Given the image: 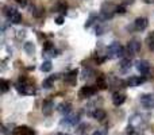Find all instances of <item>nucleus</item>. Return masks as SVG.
I'll return each instance as SVG.
<instances>
[{
  "mask_svg": "<svg viewBox=\"0 0 154 135\" xmlns=\"http://www.w3.org/2000/svg\"><path fill=\"white\" fill-rule=\"evenodd\" d=\"M93 135H101V133H99V131H96V133H93Z\"/></svg>",
  "mask_w": 154,
  "mask_h": 135,
  "instance_id": "nucleus-26",
  "label": "nucleus"
},
{
  "mask_svg": "<svg viewBox=\"0 0 154 135\" xmlns=\"http://www.w3.org/2000/svg\"><path fill=\"white\" fill-rule=\"evenodd\" d=\"M145 80L143 78H138V77H133V78H130L127 81V85H130V87H137L138 84H141V82H143Z\"/></svg>",
  "mask_w": 154,
  "mask_h": 135,
  "instance_id": "nucleus-15",
  "label": "nucleus"
},
{
  "mask_svg": "<svg viewBox=\"0 0 154 135\" xmlns=\"http://www.w3.org/2000/svg\"><path fill=\"white\" fill-rule=\"evenodd\" d=\"M70 108H72V106H70L69 103H62L58 106V111L62 112V114H69Z\"/></svg>",
  "mask_w": 154,
  "mask_h": 135,
  "instance_id": "nucleus-14",
  "label": "nucleus"
},
{
  "mask_svg": "<svg viewBox=\"0 0 154 135\" xmlns=\"http://www.w3.org/2000/svg\"><path fill=\"white\" fill-rule=\"evenodd\" d=\"M146 3H154V0H145Z\"/></svg>",
  "mask_w": 154,
  "mask_h": 135,
  "instance_id": "nucleus-27",
  "label": "nucleus"
},
{
  "mask_svg": "<svg viewBox=\"0 0 154 135\" xmlns=\"http://www.w3.org/2000/svg\"><path fill=\"white\" fill-rule=\"evenodd\" d=\"M16 134L18 135H35L34 130L30 127H26V126H22V127L16 128Z\"/></svg>",
  "mask_w": 154,
  "mask_h": 135,
  "instance_id": "nucleus-10",
  "label": "nucleus"
},
{
  "mask_svg": "<svg viewBox=\"0 0 154 135\" xmlns=\"http://www.w3.org/2000/svg\"><path fill=\"white\" fill-rule=\"evenodd\" d=\"M41 69H42V72H50L51 70V62L50 61H45L42 64V66H41Z\"/></svg>",
  "mask_w": 154,
  "mask_h": 135,
  "instance_id": "nucleus-18",
  "label": "nucleus"
},
{
  "mask_svg": "<svg viewBox=\"0 0 154 135\" xmlns=\"http://www.w3.org/2000/svg\"><path fill=\"white\" fill-rule=\"evenodd\" d=\"M0 85H2V92H7V91L10 89V82H8L7 80H2Z\"/></svg>",
  "mask_w": 154,
  "mask_h": 135,
  "instance_id": "nucleus-17",
  "label": "nucleus"
},
{
  "mask_svg": "<svg viewBox=\"0 0 154 135\" xmlns=\"http://www.w3.org/2000/svg\"><path fill=\"white\" fill-rule=\"evenodd\" d=\"M147 24H149V22H147L146 18H137L135 22H134V27H135L137 31H143L147 27Z\"/></svg>",
  "mask_w": 154,
  "mask_h": 135,
  "instance_id": "nucleus-4",
  "label": "nucleus"
},
{
  "mask_svg": "<svg viewBox=\"0 0 154 135\" xmlns=\"http://www.w3.org/2000/svg\"><path fill=\"white\" fill-rule=\"evenodd\" d=\"M58 10L61 11V12H64V11L66 10V4H65V3H60V4H58Z\"/></svg>",
  "mask_w": 154,
  "mask_h": 135,
  "instance_id": "nucleus-22",
  "label": "nucleus"
},
{
  "mask_svg": "<svg viewBox=\"0 0 154 135\" xmlns=\"http://www.w3.org/2000/svg\"><path fill=\"white\" fill-rule=\"evenodd\" d=\"M58 135H69V134H64V133H60Z\"/></svg>",
  "mask_w": 154,
  "mask_h": 135,
  "instance_id": "nucleus-29",
  "label": "nucleus"
},
{
  "mask_svg": "<svg viewBox=\"0 0 154 135\" xmlns=\"http://www.w3.org/2000/svg\"><path fill=\"white\" fill-rule=\"evenodd\" d=\"M125 101H126V95L119 93V92L114 93V96H112V103H114V106L119 107V106H122Z\"/></svg>",
  "mask_w": 154,
  "mask_h": 135,
  "instance_id": "nucleus-8",
  "label": "nucleus"
},
{
  "mask_svg": "<svg viewBox=\"0 0 154 135\" xmlns=\"http://www.w3.org/2000/svg\"><path fill=\"white\" fill-rule=\"evenodd\" d=\"M53 77H51V78H48V80H46V81H45V84H43V87H45V88H50L51 87V84H53Z\"/></svg>",
  "mask_w": 154,
  "mask_h": 135,
  "instance_id": "nucleus-21",
  "label": "nucleus"
},
{
  "mask_svg": "<svg viewBox=\"0 0 154 135\" xmlns=\"http://www.w3.org/2000/svg\"><path fill=\"white\" fill-rule=\"evenodd\" d=\"M92 116H93V119H96V120H104V119H106V116H107V114H106V111H104V109L97 108V109H95V111H93Z\"/></svg>",
  "mask_w": 154,
  "mask_h": 135,
  "instance_id": "nucleus-11",
  "label": "nucleus"
},
{
  "mask_svg": "<svg viewBox=\"0 0 154 135\" xmlns=\"http://www.w3.org/2000/svg\"><path fill=\"white\" fill-rule=\"evenodd\" d=\"M53 108H54V106H53V103L51 101H45L43 103V106H42V111H43V114L45 115H50L51 114V111H53Z\"/></svg>",
  "mask_w": 154,
  "mask_h": 135,
  "instance_id": "nucleus-12",
  "label": "nucleus"
},
{
  "mask_svg": "<svg viewBox=\"0 0 154 135\" xmlns=\"http://www.w3.org/2000/svg\"><path fill=\"white\" fill-rule=\"evenodd\" d=\"M141 104L145 108H154V95H142Z\"/></svg>",
  "mask_w": 154,
  "mask_h": 135,
  "instance_id": "nucleus-3",
  "label": "nucleus"
},
{
  "mask_svg": "<svg viewBox=\"0 0 154 135\" xmlns=\"http://www.w3.org/2000/svg\"><path fill=\"white\" fill-rule=\"evenodd\" d=\"M134 0H126V3H133Z\"/></svg>",
  "mask_w": 154,
  "mask_h": 135,
  "instance_id": "nucleus-28",
  "label": "nucleus"
},
{
  "mask_svg": "<svg viewBox=\"0 0 154 135\" xmlns=\"http://www.w3.org/2000/svg\"><path fill=\"white\" fill-rule=\"evenodd\" d=\"M137 70L141 74H147L149 73V70H150V65H149V62L147 61H138L137 62Z\"/></svg>",
  "mask_w": 154,
  "mask_h": 135,
  "instance_id": "nucleus-6",
  "label": "nucleus"
},
{
  "mask_svg": "<svg viewBox=\"0 0 154 135\" xmlns=\"http://www.w3.org/2000/svg\"><path fill=\"white\" fill-rule=\"evenodd\" d=\"M24 50H26L29 54L34 53V46H32V43H26V45H24Z\"/></svg>",
  "mask_w": 154,
  "mask_h": 135,
  "instance_id": "nucleus-19",
  "label": "nucleus"
},
{
  "mask_svg": "<svg viewBox=\"0 0 154 135\" xmlns=\"http://www.w3.org/2000/svg\"><path fill=\"white\" fill-rule=\"evenodd\" d=\"M107 56H108V58H119V57H123L125 56V48L118 42L111 43L108 46V49H107Z\"/></svg>",
  "mask_w": 154,
  "mask_h": 135,
  "instance_id": "nucleus-1",
  "label": "nucleus"
},
{
  "mask_svg": "<svg viewBox=\"0 0 154 135\" xmlns=\"http://www.w3.org/2000/svg\"><path fill=\"white\" fill-rule=\"evenodd\" d=\"M7 15H8V19H10V20L12 22V23H20V20H22V15H20V14H19L16 10H14V8L8 10Z\"/></svg>",
  "mask_w": 154,
  "mask_h": 135,
  "instance_id": "nucleus-5",
  "label": "nucleus"
},
{
  "mask_svg": "<svg viewBox=\"0 0 154 135\" xmlns=\"http://www.w3.org/2000/svg\"><path fill=\"white\" fill-rule=\"evenodd\" d=\"M16 2H18L19 4H24V2H23V0H16Z\"/></svg>",
  "mask_w": 154,
  "mask_h": 135,
  "instance_id": "nucleus-25",
  "label": "nucleus"
},
{
  "mask_svg": "<svg viewBox=\"0 0 154 135\" xmlns=\"http://www.w3.org/2000/svg\"><path fill=\"white\" fill-rule=\"evenodd\" d=\"M141 50V43H139V41H137V39H133L130 43H128V46H127V49L125 50V56L127 57L128 60L131 58L133 56H135L138 51Z\"/></svg>",
  "mask_w": 154,
  "mask_h": 135,
  "instance_id": "nucleus-2",
  "label": "nucleus"
},
{
  "mask_svg": "<svg viewBox=\"0 0 154 135\" xmlns=\"http://www.w3.org/2000/svg\"><path fill=\"white\" fill-rule=\"evenodd\" d=\"M56 22H57V24H62V23H64V18H62V16H58Z\"/></svg>",
  "mask_w": 154,
  "mask_h": 135,
  "instance_id": "nucleus-24",
  "label": "nucleus"
},
{
  "mask_svg": "<svg viewBox=\"0 0 154 135\" xmlns=\"http://www.w3.org/2000/svg\"><path fill=\"white\" fill-rule=\"evenodd\" d=\"M146 43L149 45V48L152 49V50H154V31H152L149 35H147V38H146Z\"/></svg>",
  "mask_w": 154,
  "mask_h": 135,
  "instance_id": "nucleus-16",
  "label": "nucleus"
},
{
  "mask_svg": "<svg viewBox=\"0 0 154 135\" xmlns=\"http://www.w3.org/2000/svg\"><path fill=\"white\" fill-rule=\"evenodd\" d=\"M77 122H79V116H77V115H69V116H66L64 120V123H68V124H70V126H75Z\"/></svg>",
  "mask_w": 154,
  "mask_h": 135,
  "instance_id": "nucleus-13",
  "label": "nucleus"
},
{
  "mask_svg": "<svg viewBox=\"0 0 154 135\" xmlns=\"http://www.w3.org/2000/svg\"><path fill=\"white\" fill-rule=\"evenodd\" d=\"M96 93V89L93 87H82L81 91H80V97L82 99H87V97H91Z\"/></svg>",
  "mask_w": 154,
  "mask_h": 135,
  "instance_id": "nucleus-7",
  "label": "nucleus"
},
{
  "mask_svg": "<svg viewBox=\"0 0 154 135\" xmlns=\"http://www.w3.org/2000/svg\"><path fill=\"white\" fill-rule=\"evenodd\" d=\"M65 81L70 85H76V82H77V70H70L68 74H65Z\"/></svg>",
  "mask_w": 154,
  "mask_h": 135,
  "instance_id": "nucleus-9",
  "label": "nucleus"
},
{
  "mask_svg": "<svg viewBox=\"0 0 154 135\" xmlns=\"http://www.w3.org/2000/svg\"><path fill=\"white\" fill-rule=\"evenodd\" d=\"M116 12L118 14H123L125 12V7H122V5H120V7H116Z\"/></svg>",
  "mask_w": 154,
  "mask_h": 135,
  "instance_id": "nucleus-23",
  "label": "nucleus"
},
{
  "mask_svg": "<svg viewBox=\"0 0 154 135\" xmlns=\"http://www.w3.org/2000/svg\"><path fill=\"white\" fill-rule=\"evenodd\" d=\"M130 66H131V64H130V60H128V58L123 60V61H122V69H125V70H126V69H128Z\"/></svg>",
  "mask_w": 154,
  "mask_h": 135,
  "instance_id": "nucleus-20",
  "label": "nucleus"
}]
</instances>
